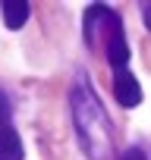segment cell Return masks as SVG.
Listing matches in <instances>:
<instances>
[{"label":"cell","mask_w":151,"mask_h":160,"mask_svg":"<svg viewBox=\"0 0 151 160\" xmlns=\"http://www.w3.org/2000/svg\"><path fill=\"white\" fill-rule=\"evenodd\" d=\"M82 32H85V44L98 53H104L107 66L113 72L129 69V41H126V28L117 10L95 3L85 10L82 16Z\"/></svg>","instance_id":"cell-2"},{"label":"cell","mask_w":151,"mask_h":160,"mask_svg":"<svg viewBox=\"0 0 151 160\" xmlns=\"http://www.w3.org/2000/svg\"><path fill=\"white\" fill-rule=\"evenodd\" d=\"M0 13H3V19H7V28H10V32H16V28H22V25H25V19L32 16V7H29V3H22V0H10V3L0 7Z\"/></svg>","instance_id":"cell-5"},{"label":"cell","mask_w":151,"mask_h":160,"mask_svg":"<svg viewBox=\"0 0 151 160\" xmlns=\"http://www.w3.org/2000/svg\"><path fill=\"white\" fill-rule=\"evenodd\" d=\"M22 157H25V148H22L16 126H13L10 98L0 91V160H22Z\"/></svg>","instance_id":"cell-3"},{"label":"cell","mask_w":151,"mask_h":160,"mask_svg":"<svg viewBox=\"0 0 151 160\" xmlns=\"http://www.w3.org/2000/svg\"><path fill=\"white\" fill-rule=\"evenodd\" d=\"M117 160H148V154H145L142 148H126V151H123Z\"/></svg>","instance_id":"cell-6"},{"label":"cell","mask_w":151,"mask_h":160,"mask_svg":"<svg viewBox=\"0 0 151 160\" xmlns=\"http://www.w3.org/2000/svg\"><path fill=\"white\" fill-rule=\"evenodd\" d=\"M113 98H117V104L126 107V110H132V107L142 104V85H138V78H135L129 69L113 72Z\"/></svg>","instance_id":"cell-4"},{"label":"cell","mask_w":151,"mask_h":160,"mask_svg":"<svg viewBox=\"0 0 151 160\" xmlns=\"http://www.w3.org/2000/svg\"><path fill=\"white\" fill-rule=\"evenodd\" d=\"M69 113H72L76 141L85 151V157L107 160L113 151V126H110V116H107L101 98L95 94L85 75H76V82L69 88Z\"/></svg>","instance_id":"cell-1"}]
</instances>
